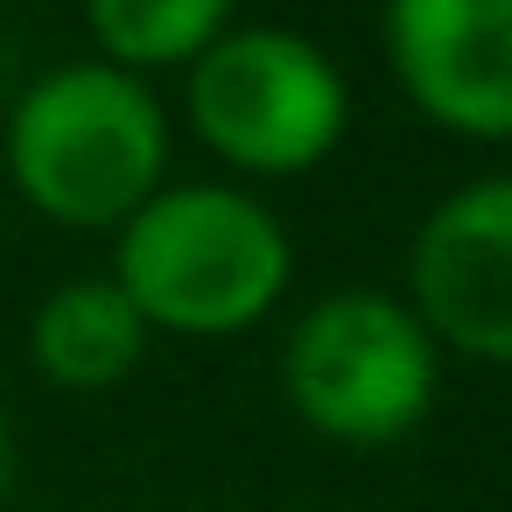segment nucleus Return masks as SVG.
Segmentation results:
<instances>
[{"instance_id": "obj_1", "label": "nucleus", "mask_w": 512, "mask_h": 512, "mask_svg": "<svg viewBox=\"0 0 512 512\" xmlns=\"http://www.w3.org/2000/svg\"><path fill=\"white\" fill-rule=\"evenodd\" d=\"M288 267V232L232 183L155 190L113 246V288L148 330L176 337H232L260 323L281 302Z\"/></svg>"}, {"instance_id": "obj_2", "label": "nucleus", "mask_w": 512, "mask_h": 512, "mask_svg": "<svg viewBox=\"0 0 512 512\" xmlns=\"http://www.w3.org/2000/svg\"><path fill=\"white\" fill-rule=\"evenodd\" d=\"M169 169L155 92L113 64H64L8 113V176L50 225H127Z\"/></svg>"}, {"instance_id": "obj_3", "label": "nucleus", "mask_w": 512, "mask_h": 512, "mask_svg": "<svg viewBox=\"0 0 512 512\" xmlns=\"http://www.w3.org/2000/svg\"><path fill=\"white\" fill-rule=\"evenodd\" d=\"M281 393L330 442H400L435 407V337L393 295H323L281 351Z\"/></svg>"}, {"instance_id": "obj_4", "label": "nucleus", "mask_w": 512, "mask_h": 512, "mask_svg": "<svg viewBox=\"0 0 512 512\" xmlns=\"http://www.w3.org/2000/svg\"><path fill=\"white\" fill-rule=\"evenodd\" d=\"M351 99L337 64L288 29H225L190 64L197 141L246 176H302L344 141Z\"/></svg>"}, {"instance_id": "obj_5", "label": "nucleus", "mask_w": 512, "mask_h": 512, "mask_svg": "<svg viewBox=\"0 0 512 512\" xmlns=\"http://www.w3.org/2000/svg\"><path fill=\"white\" fill-rule=\"evenodd\" d=\"M414 316L435 344L512 365V176L449 190L407 246Z\"/></svg>"}, {"instance_id": "obj_6", "label": "nucleus", "mask_w": 512, "mask_h": 512, "mask_svg": "<svg viewBox=\"0 0 512 512\" xmlns=\"http://www.w3.org/2000/svg\"><path fill=\"white\" fill-rule=\"evenodd\" d=\"M386 57L442 134L512 141V0H400Z\"/></svg>"}, {"instance_id": "obj_7", "label": "nucleus", "mask_w": 512, "mask_h": 512, "mask_svg": "<svg viewBox=\"0 0 512 512\" xmlns=\"http://www.w3.org/2000/svg\"><path fill=\"white\" fill-rule=\"evenodd\" d=\"M141 351H148V323L134 316V302L113 281H64L57 295H43V309L29 323V358L64 393L120 386L141 365Z\"/></svg>"}, {"instance_id": "obj_8", "label": "nucleus", "mask_w": 512, "mask_h": 512, "mask_svg": "<svg viewBox=\"0 0 512 512\" xmlns=\"http://www.w3.org/2000/svg\"><path fill=\"white\" fill-rule=\"evenodd\" d=\"M92 43L106 50L113 71H169V64H197L225 29V0H99L85 15Z\"/></svg>"}, {"instance_id": "obj_9", "label": "nucleus", "mask_w": 512, "mask_h": 512, "mask_svg": "<svg viewBox=\"0 0 512 512\" xmlns=\"http://www.w3.org/2000/svg\"><path fill=\"white\" fill-rule=\"evenodd\" d=\"M8 491H15V421L0 407V505H8Z\"/></svg>"}]
</instances>
